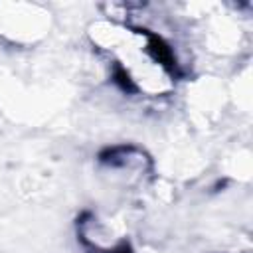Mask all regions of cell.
I'll use <instances>...</instances> for the list:
<instances>
[{"mask_svg":"<svg viewBox=\"0 0 253 253\" xmlns=\"http://www.w3.org/2000/svg\"><path fill=\"white\" fill-rule=\"evenodd\" d=\"M93 253H130V251L126 249V245H119V247H113V249H101V247H97Z\"/></svg>","mask_w":253,"mask_h":253,"instance_id":"2","label":"cell"},{"mask_svg":"<svg viewBox=\"0 0 253 253\" xmlns=\"http://www.w3.org/2000/svg\"><path fill=\"white\" fill-rule=\"evenodd\" d=\"M93 43L115 61L125 89L160 97L174 89L176 57L170 45L150 30L101 22L93 26Z\"/></svg>","mask_w":253,"mask_h":253,"instance_id":"1","label":"cell"}]
</instances>
